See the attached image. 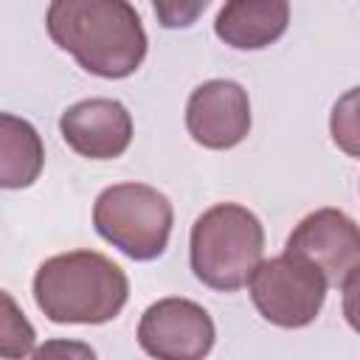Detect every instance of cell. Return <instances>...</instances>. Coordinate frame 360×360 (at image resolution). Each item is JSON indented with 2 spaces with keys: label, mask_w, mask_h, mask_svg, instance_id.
<instances>
[{
  "label": "cell",
  "mask_w": 360,
  "mask_h": 360,
  "mask_svg": "<svg viewBox=\"0 0 360 360\" xmlns=\"http://www.w3.org/2000/svg\"><path fill=\"white\" fill-rule=\"evenodd\" d=\"M129 295L127 273L96 250L51 256L34 276L37 307L53 323H107Z\"/></svg>",
  "instance_id": "7a4b0ae2"
},
{
  "label": "cell",
  "mask_w": 360,
  "mask_h": 360,
  "mask_svg": "<svg viewBox=\"0 0 360 360\" xmlns=\"http://www.w3.org/2000/svg\"><path fill=\"white\" fill-rule=\"evenodd\" d=\"M37 332L31 321L22 315L17 301L0 290V357L3 360H22L34 349Z\"/></svg>",
  "instance_id": "7c38bea8"
},
{
  "label": "cell",
  "mask_w": 360,
  "mask_h": 360,
  "mask_svg": "<svg viewBox=\"0 0 360 360\" xmlns=\"http://www.w3.org/2000/svg\"><path fill=\"white\" fill-rule=\"evenodd\" d=\"M59 129L65 143L90 160H112L124 155L132 141V118L115 98H84L70 104L59 118Z\"/></svg>",
  "instance_id": "9c48e42d"
},
{
  "label": "cell",
  "mask_w": 360,
  "mask_h": 360,
  "mask_svg": "<svg viewBox=\"0 0 360 360\" xmlns=\"http://www.w3.org/2000/svg\"><path fill=\"white\" fill-rule=\"evenodd\" d=\"M191 270L219 292L245 287L264 253V228L253 211L219 202L197 217L191 228Z\"/></svg>",
  "instance_id": "3957f363"
},
{
  "label": "cell",
  "mask_w": 360,
  "mask_h": 360,
  "mask_svg": "<svg viewBox=\"0 0 360 360\" xmlns=\"http://www.w3.org/2000/svg\"><path fill=\"white\" fill-rule=\"evenodd\" d=\"M188 135L205 149H231L250 132V101L231 79L202 82L186 104Z\"/></svg>",
  "instance_id": "ba28073f"
},
{
  "label": "cell",
  "mask_w": 360,
  "mask_h": 360,
  "mask_svg": "<svg viewBox=\"0 0 360 360\" xmlns=\"http://www.w3.org/2000/svg\"><path fill=\"white\" fill-rule=\"evenodd\" d=\"M250 298L264 321L298 329L318 318L326 298V281L315 267L284 253L259 262L250 276Z\"/></svg>",
  "instance_id": "5b68a950"
},
{
  "label": "cell",
  "mask_w": 360,
  "mask_h": 360,
  "mask_svg": "<svg viewBox=\"0 0 360 360\" xmlns=\"http://www.w3.org/2000/svg\"><path fill=\"white\" fill-rule=\"evenodd\" d=\"M354 90L346 93V98L340 104H335V115H332V138L335 143H340L349 155H357V127H354Z\"/></svg>",
  "instance_id": "4fadbf2b"
},
{
  "label": "cell",
  "mask_w": 360,
  "mask_h": 360,
  "mask_svg": "<svg viewBox=\"0 0 360 360\" xmlns=\"http://www.w3.org/2000/svg\"><path fill=\"white\" fill-rule=\"evenodd\" d=\"M31 360H96V352L82 340H45L34 349Z\"/></svg>",
  "instance_id": "5bb4252c"
},
{
  "label": "cell",
  "mask_w": 360,
  "mask_h": 360,
  "mask_svg": "<svg viewBox=\"0 0 360 360\" xmlns=\"http://www.w3.org/2000/svg\"><path fill=\"white\" fill-rule=\"evenodd\" d=\"M172 219L169 197L143 183L110 186L93 205L96 231L135 262L158 259L166 250Z\"/></svg>",
  "instance_id": "277c9868"
},
{
  "label": "cell",
  "mask_w": 360,
  "mask_h": 360,
  "mask_svg": "<svg viewBox=\"0 0 360 360\" xmlns=\"http://www.w3.org/2000/svg\"><path fill=\"white\" fill-rule=\"evenodd\" d=\"M287 256L315 267L326 284L354 292L360 270V233L352 217L338 208H318L307 214L287 239Z\"/></svg>",
  "instance_id": "8992f818"
},
{
  "label": "cell",
  "mask_w": 360,
  "mask_h": 360,
  "mask_svg": "<svg viewBox=\"0 0 360 360\" xmlns=\"http://www.w3.org/2000/svg\"><path fill=\"white\" fill-rule=\"evenodd\" d=\"M51 39L101 79L135 73L146 56V31L124 0H56L48 6Z\"/></svg>",
  "instance_id": "6da1fadb"
},
{
  "label": "cell",
  "mask_w": 360,
  "mask_h": 360,
  "mask_svg": "<svg viewBox=\"0 0 360 360\" xmlns=\"http://www.w3.org/2000/svg\"><path fill=\"white\" fill-rule=\"evenodd\" d=\"M214 338L211 315L188 298H160L138 323V343L155 360H202Z\"/></svg>",
  "instance_id": "52a82bcc"
},
{
  "label": "cell",
  "mask_w": 360,
  "mask_h": 360,
  "mask_svg": "<svg viewBox=\"0 0 360 360\" xmlns=\"http://www.w3.org/2000/svg\"><path fill=\"white\" fill-rule=\"evenodd\" d=\"M45 163L39 132L11 112H0V188H28Z\"/></svg>",
  "instance_id": "8fae6325"
},
{
  "label": "cell",
  "mask_w": 360,
  "mask_h": 360,
  "mask_svg": "<svg viewBox=\"0 0 360 360\" xmlns=\"http://www.w3.org/2000/svg\"><path fill=\"white\" fill-rule=\"evenodd\" d=\"M290 22V6L284 0H267V3H225L217 14L214 31L217 37L239 51H256L270 42H276Z\"/></svg>",
  "instance_id": "30bf717a"
},
{
  "label": "cell",
  "mask_w": 360,
  "mask_h": 360,
  "mask_svg": "<svg viewBox=\"0 0 360 360\" xmlns=\"http://www.w3.org/2000/svg\"><path fill=\"white\" fill-rule=\"evenodd\" d=\"M208 3H191V6H177V3H155V14L163 20L166 28H177V25H191L194 17L200 11H205Z\"/></svg>",
  "instance_id": "9a60e30c"
}]
</instances>
